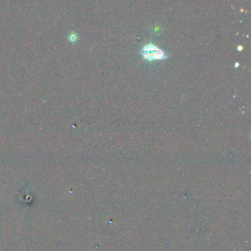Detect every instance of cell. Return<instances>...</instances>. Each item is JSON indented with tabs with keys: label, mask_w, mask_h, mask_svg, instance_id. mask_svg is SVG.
I'll return each instance as SVG.
<instances>
[{
	"label": "cell",
	"mask_w": 251,
	"mask_h": 251,
	"mask_svg": "<svg viewBox=\"0 0 251 251\" xmlns=\"http://www.w3.org/2000/svg\"><path fill=\"white\" fill-rule=\"evenodd\" d=\"M143 54L145 58L149 60L162 59L164 57V52L152 44L145 46Z\"/></svg>",
	"instance_id": "1"
}]
</instances>
